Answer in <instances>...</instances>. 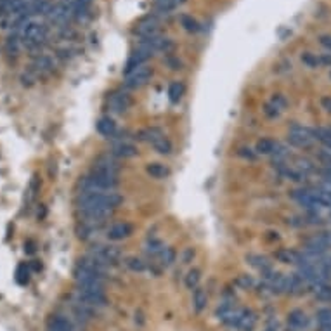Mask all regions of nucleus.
Segmentation results:
<instances>
[{
	"label": "nucleus",
	"mask_w": 331,
	"mask_h": 331,
	"mask_svg": "<svg viewBox=\"0 0 331 331\" xmlns=\"http://www.w3.org/2000/svg\"><path fill=\"white\" fill-rule=\"evenodd\" d=\"M123 198L120 193H103V191L81 189L78 194V210L81 213V222L89 225L103 224L108 217L122 205Z\"/></svg>",
	"instance_id": "obj_1"
},
{
	"label": "nucleus",
	"mask_w": 331,
	"mask_h": 331,
	"mask_svg": "<svg viewBox=\"0 0 331 331\" xmlns=\"http://www.w3.org/2000/svg\"><path fill=\"white\" fill-rule=\"evenodd\" d=\"M75 302H78V303H81V305L96 310V309H103V307H106L108 298H106L104 290H96V288H76Z\"/></svg>",
	"instance_id": "obj_2"
},
{
	"label": "nucleus",
	"mask_w": 331,
	"mask_h": 331,
	"mask_svg": "<svg viewBox=\"0 0 331 331\" xmlns=\"http://www.w3.org/2000/svg\"><path fill=\"white\" fill-rule=\"evenodd\" d=\"M288 142H290V146L298 147V149H309L315 142L314 128L293 123V125L288 128Z\"/></svg>",
	"instance_id": "obj_3"
},
{
	"label": "nucleus",
	"mask_w": 331,
	"mask_h": 331,
	"mask_svg": "<svg viewBox=\"0 0 331 331\" xmlns=\"http://www.w3.org/2000/svg\"><path fill=\"white\" fill-rule=\"evenodd\" d=\"M139 139L149 142L159 154H170L174 149L172 142L165 137V134L159 128H146V130L139 132Z\"/></svg>",
	"instance_id": "obj_4"
},
{
	"label": "nucleus",
	"mask_w": 331,
	"mask_h": 331,
	"mask_svg": "<svg viewBox=\"0 0 331 331\" xmlns=\"http://www.w3.org/2000/svg\"><path fill=\"white\" fill-rule=\"evenodd\" d=\"M92 259L96 262H99L101 266L108 267L111 264H116L122 257V252H120L118 246H111V244H99V246H94V250L91 252Z\"/></svg>",
	"instance_id": "obj_5"
},
{
	"label": "nucleus",
	"mask_w": 331,
	"mask_h": 331,
	"mask_svg": "<svg viewBox=\"0 0 331 331\" xmlns=\"http://www.w3.org/2000/svg\"><path fill=\"white\" fill-rule=\"evenodd\" d=\"M243 312H244V309H239V307H236L234 303H231V302H224V303H220V307L217 309V317H219L225 326L237 329V324H239L241 317H243Z\"/></svg>",
	"instance_id": "obj_6"
},
{
	"label": "nucleus",
	"mask_w": 331,
	"mask_h": 331,
	"mask_svg": "<svg viewBox=\"0 0 331 331\" xmlns=\"http://www.w3.org/2000/svg\"><path fill=\"white\" fill-rule=\"evenodd\" d=\"M291 198H293L295 201H297L298 206H302L305 212L309 213H317L321 212V205L317 203V200L314 198V194L310 193V189H295L291 191Z\"/></svg>",
	"instance_id": "obj_7"
},
{
	"label": "nucleus",
	"mask_w": 331,
	"mask_h": 331,
	"mask_svg": "<svg viewBox=\"0 0 331 331\" xmlns=\"http://www.w3.org/2000/svg\"><path fill=\"white\" fill-rule=\"evenodd\" d=\"M151 75H153V69L149 66L142 64L139 68L132 69L130 73L125 75V87L127 89H141L142 85H146L149 81Z\"/></svg>",
	"instance_id": "obj_8"
},
{
	"label": "nucleus",
	"mask_w": 331,
	"mask_h": 331,
	"mask_svg": "<svg viewBox=\"0 0 331 331\" xmlns=\"http://www.w3.org/2000/svg\"><path fill=\"white\" fill-rule=\"evenodd\" d=\"M45 33H47V30L42 23L28 21L23 28V40L26 45H38L45 38Z\"/></svg>",
	"instance_id": "obj_9"
},
{
	"label": "nucleus",
	"mask_w": 331,
	"mask_h": 331,
	"mask_svg": "<svg viewBox=\"0 0 331 331\" xmlns=\"http://www.w3.org/2000/svg\"><path fill=\"white\" fill-rule=\"evenodd\" d=\"M274 169L283 179L291 181V182H297V184H302V182H305V179H307V175L303 174L302 170H298L295 165H291V163H286V161L274 163Z\"/></svg>",
	"instance_id": "obj_10"
},
{
	"label": "nucleus",
	"mask_w": 331,
	"mask_h": 331,
	"mask_svg": "<svg viewBox=\"0 0 331 331\" xmlns=\"http://www.w3.org/2000/svg\"><path fill=\"white\" fill-rule=\"evenodd\" d=\"M310 328V317L305 310L293 309L288 314V331H307Z\"/></svg>",
	"instance_id": "obj_11"
},
{
	"label": "nucleus",
	"mask_w": 331,
	"mask_h": 331,
	"mask_svg": "<svg viewBox=\"0 0 331 331\" xmlns=\"http://www.w3.org/2000/svg\"><path fill=\"white\" fill-rule=\"evenodd\" d=\"M111 154L116 158H134L137 154V147L130 141H127V139L115 137L111 146Z\"/></svg>",
	"instance_id": "obj_12"
},
{
	"label": "nucleus",
	"mask_w": 331,
	"mask_h": 331,
	"mask_svg": "<svg viewBox=\"0 0 331 331\" xmlns=\"http://www.w3.org/2000/svg\"><path fill=\"white\" fill-rule=\"evenodd\" d=\"M151 57V54L147 52V50H144L141 47H137V50H134V52L130 54V57L127 59V64H125V75L127 73H130L132 69L139 68V66L146 64V61Z\"/></svg>",
	"instance_id": "obj_13"
},
{
	"label": "nucleus",
	"mask_w": 331,
	"mask_h": 331,
	"mask_svg": "<svg viewBox=\"0 0 331 331\" xmlns=\"http://www.w3.org/2000/svg\"><path fill=\"white\" fill-rule=\"evenodd\" d=\"M132 104V99L127 92H115L110 97V106L115 113H125Z\"/></svg>",
	"instance_id": "obj_14"
},
{
	"label": "nucleus",
	"mask_w": 331,
	"mask_h": 331,
	"mask_svg": "<svg viewBox=\"0 0 331 331\" xmlns=\"http://www.w3.org/2000/svg\"><path fill=\"white\" fill-rule=\"evenodd\" d=\"M97 132H99L103 137L106 139H115L116 137V132H118V128H116V123L115 120L110 118V116H103V118L97 120Z\"/></svg>",
	"instance_id": "obj_15"
},
{
	"label": "nucleus",
	"mask_w": 331,
	"mask_h": 331,
	"mask_svg": "<svg viewBox=\"0 0 331 331\" xmlns=\"http://www.w3.org/2000/svg\"><path fill=\"white\" fill-rule=\"evenodd\" d=\"M132 225L128 224V222H118V224L111 225L110 231H108V237H110L111 241H120V239H125L132 234Z\"/></svg>",
	"instance_id": "obj_16"
},
{
	"label": "nucleus",
	"mask_w": 331,
	"mask_h": 331,
	"mask_svg": "<svg viewBox=\"0 0 331 331\" xmlns=\"http://www.w3.org/2000/svg\"><path fill=\"white\" fill-rule=\"evenodd\" d=\"M158 33V19L156 16H146L141 23L137 25V35L141 38L149 37V35Z\"/></svg>",
	"instance_id": "obj_17"
},
{
	"label": "nucleus",
	"mask_w": 331,
	"mask_h": 331,
	"mask_svg": "<svg viewBox=\"0 0 331 331\" xmlns=\"http://www.w3.org/2000/svg\"><path fill=\"white\" fill-rule=\"evenodd\" d=\"M47 329H56V331H75V326L69 321L68 317L61 314H54L50 315L49 322H47Z\"/></svg>",
	"instance_id": "obj_18"
},
{
	"label": "nucleus",
	"mask_w": 331,
	"mask_h": 331,
	"mask_svg": "<svg viewBox=\"0 0 331 331\" xmlns=\"http://www.w3.org/2000/svg\"><path fill=\"white\" fill-rule=\"evenodd\" d=\"M246 262L250 264L252 267H255L260 274H264V272H267V271H271L272 269V264L269 262L267 257L257 255V253H250V255H246Z\"/></svg>",
	"instance_id": "obj_19"
},
{
	"label": "nucleus",
	"mask_w": 331,
	"mask_h": 331,
	"mask_svg": "<svg viewBox=\"0 0 331 331\" xmlns=\"http://www.w3.org/2000/svg\"><path fill=\"white\" fill-rule=\"evenodd\" d=\"M278 146H279V142L272 141V139H269V137H264V139H260V141L257 142L255 151H257V154H264V156H274Z\"/></svg>",
	"instance_id": "obj_20"
},
{
	"label": "nucleus",
	"mask_w": 331,
	"mask_h": 331,
	"mask_svg": "<svg viewBox=\"0 0 331 331\" xmlns=\"http://www.w3.org/2000/svg\"><path fill=\"white\" fill-rule=\"evenodd\" d=\"M206 303H208V295L203 288H194L193 290V307H194V312L196 314H201L203 310L206 309Z\"/></svg>",
	"instance_id": "obj_21"
},
{
	"label": "nucleus",
	"mask_w": 331,
	"mask_h": 331,
	"mask_svg": "<svg viewBox=\"0 0 331 331\" xmlns=\"http://www.w3.org/2000/svg\"><path fill=\"white\" fill-rule=\"evenodd\" d=\"M276 259L283 264H293V266H297L300 262V252L290 250V248H281V250L276 252Z\"/></svg>",
	"instance_id": "obj_22"
},
{
	"label": "nucleus",
	"mask_w": 331,
	"mask_h": 331,
	"mask_svg": "<svg viewBox=\"0 0 331 331\" xmlns=\"http://www.w3.org/2000/svg\"><path fill=\"white\" fill-rule=\"evenodd\" d=\"M257 324V314L252 312L250 309H244L243 317H241L239 324H237V329L241 331H252Z\"/></svg>",
	"instance_id": "obj_23"
},
{
	"label": "nucleus",
	"mask_w": 331,
	"mask_h": 331,
	"mask_svg": "<svg viewBox=\"0 0 331 331\" xmlns=\"http://www.w3.org/2000/svg\"><path fill=\"white\" fill-rule=\"evenodd\" d=\"M314 139L322 144V147H331V128L317 127L314 128Z\"/></svg>",
	"instance_id": "obj_24"
},
{
	"label": "nucleus",
	"mask_w": 331,
	"mask_h": 331,
	"mask_svg": "<svg viewBox=\"0 0 331 331\" xmlns=\"http://www.w3.org/2000/svg\"><path fill=\"white\" fill-rule=\"evenodd\" d=\"M146 170L153 179H165V177H169V174H170V170L167 169L163 163H149Z\"/></svg>",
	"instance_id": "obj_25"
},
{
	"label": "nucleus",
	"mask_w": 331,
	"mask_h": 331,
	"mask_svg": "<svg viewBox=\"0 0 331 331\" xmlns=\"http://www.w3.org/2000/svg\"><path fill=\"white\" fill-rule=\"evenodd\" d=\"M314 298L319 300V302L324 303H331V284H322V286L314 288Z\"/></svg>",
	"instance_id": "obj_26"
},
{
	"label": "nucleus",
	"mask_w": 331,
	"mask_h": 331,
	"mask_svg": "<svg viewBox=\"0 0 331 331\" xmlns=\"http://www.w3.org/2000/svg\"><path fill=\"white\" fill-rule=\"evenodd\" d=\"M158 257H159V264H161V267H170L175 262V259H177V252L170 246H165V250L159 253Z\"/></svg>",
	"instance_id": "obj_27"
},
{
	"label": "nucleus",
	"mask_w": 331,
	"mask_h": 331,
	"mask_svg": "<svg viewBox=\"0 0 331 331\" xmlns=\"http://www.w3.org/2000/svg\"><path fill=\"white\" fill-rule=\"evenodd\" d=\"M181 26L189 33L200 32V23H198L193 16H188V14H182L181 16Z\"/></svg>",
	"instance_id": "obj_28"
},
{
	"label": "nucleus",
	"mask_w": 331,
	"mask_h": 331,
	"mask_svg": "<svg viewBox=\"0 0 331 331\" xmlns=\"http://www.w3.org/2000/svg\"><path fill=\"white\" fill-rule=\"evenodd\" d=\"M182 96H184V84H181V81L170 84V87H169L170 101H172V103H179V101L182 99Z\"/></svg>",
	"instance_id": "obj_29"
},
{
	"label": "nucleus",
	"mask_w": 331,
	"mask_h": 331,
	"mask_svg": "<svg viewBox=\"0 0 331 331\" xmlns=\"http://www.w3.org/2000/svg\"><path fill=\"white\" fill-rule=\"evenodd\" d=\"M163 250H165V244H163L161 239H158V237H149L146 243V252L149 253V255H159Z\"/></svg>",
	"instance_id": "obj_30"
},
{
	"label": "nucleus",
	"mask_w": 331,
	"mask_h": 331,
	"mask_svg": "<svg viewBox=\"0 0 331 331\" xmlns=\"http://www.w3.org/2000/svg\"><path fill=\"white\" fill-rule=\"evenodd\" d=\"M302 63L307 66V68H319L321 64V57L314 52H303L302 54Z\"/></svg>",
	"instance_id": "obj_31"
},
{
	"label": "nucleus",
	"mask_w": 331,
	"mask_h": 331,
	"mask_svg": "<svg viewBox=\"0 0 331 331\" xmlns=\"http://www.w3.org/2000/svg\"><path fill=\"white\" fill-rule=\"evenodd\" d=\"M293 165L297 167L298 170H302V172L305 174V175H309V174H314V172H315L314 163L310 161V159H307V158H297V159H295Z\"/></svg>",
	"instance_id": "obj_32"
},
{
	"label": "nucleus",
	"mask_w": 331,
	"mask_h": 331,
	"mask_svg": "<svg viewBox=\"0 0 331 331\" xmlns=\"http://www.w3.org/2000/svg\"><path fill=\"white\" fill-rule=\"evenodd\" d=\"M200 279H201V272L198 271V269H191V271L188 272V276H186V286H188V290L198 288Z\"/></svg>",
	"instance_id": "obj_33"
},
{
	"label": "nucleus",
	"mask_w": 331,
	"mask_h": 331,
	"mask_svg": "<svg viewBox=\"0 0 331 331\" xmlns=\"http://www.w3.org/2000/svg\"><path fill=\"white\" fill-rule=\"evenodd\" d=\"M236 286L241 288V290H253L257 284L250 274H241V276H237V279H236Z\"/></svg>",
	"instance_id": "obj_34"
},
{
	"label": "nucleus",
	"mask_w": 331,
	"mask_h": 331,
	"mask_svg": "<svg viewBox=\"0 0 331 331\" xmlns=\"http://www.w3.org/2000/svg\"><path fill=\"white\" fill-rule=\"evenodd\" d=\"M16 281L19 284H26L30 281V267L26 264H21L18 269H16Z\"/></svg>",
	"instance_id": "obj_35"
},
{
	"label": "nucleus",
	"mask_w": 331,
	"mask_h": 331,
	"mask_svg": "<svg viewBox=\"0 0 331 331\" xmlns=\"http://www.w3.org/2000/svg\"><path fill=\"white\" fill-rule=\"evenodd\" d=\"M127 267L130 269V271L134 272H144L146 271V262H142L141 259H137V257H130V259H127Z\"/></svg>",
	"instance_id": "obj_36"
},
{
	"label": "nucleus",
	"mask_w": 331,
	"mask_h": 331,
	"mask_svg": "<svg viewBox=\"0 0 331 331\" xmlns=\"http://www.w3.org/2000/svg\"><path fill=\"white\" fill-rule=\"evenodd\" d=\"M271 103L274 104L276 108H279L281 111H284L288 108V99L283 94H274L271 97Z\"/></svg>",
	"instance_id": "obj_37"
},
{
	"label": "nucleus",
	"mask_w": 331,
	"mask_h": 331,
	"mask_svg": "<svg viewBox=\"0 0 331 331\" xmlns=\"http://www.w3.org/2000/svg\"><path fill=\"white\" fill-rule=\"evenodd\" d=\"M317 158L319 161H322L326 167H331V147H321L317 151Z\"/></svg>",
	"instance_id": "obj_38"
},
{
	"label": "nucleus",
	"mask_w": 331,
	"mask_h": 331,
	"mask_svg": "<svg viewBox=\"0 0 331 331\" xmlns=\"http://www.w3.org/2000/svg\"><path fill=\"white\" fill-rule=\"evenodd\" d=\"M264 115H266L267 118H278V116L281 115V110H279V108H276L274 104L269 101L266 106H264Z\"/></svg>",
	"instance_id": "obj_39"
},
{
	"label": "nucleus",
	"mask_w": 331,
	"mask_h": 331,
	"mask_svg": "<svg viewBox=\"0 0 331 331\" xmlns=\"http://www.w3.org/2000/svg\"><path fill=\"white\" fill-rule=\"evenodd\" d=\"M38 188H40V184H38V179H37V177H33V179H32V182H30L28 191H26V194H28V201H33V198H35V194H37Z\"/></svg>",
	"instance_id": "obj_40"
},
{
	"label": "nucleus",
	"mask_w": 331,
	"mask_h": 331,
	"mask_svg": "<svg viewBox=\"0 0 331 331\" xmlns=\"http://www.w3.org/2000/svg\"><path fill=\"white\" fill-rule=\"evenodd\" d=\"M237 153H239V156H243V158H246V159H252V161L257 158V151L250 149V147H241Z\"/></svg>",
	"instance_id": "obj_41"
},
{
	"label": "nucleus",
	"mask_w": 331,
	"mask_h": 331,
	"mask_svg": "<svg viewBox=\"0 0 331 331\" xmlns=\"http://www.w3.org/2000/svg\"><path fill=\"white\" fill-rule=\"evenodd\" d=\"M319 44L326 49V52L331 54V35H321L319 37Z\"/></svg>",
	"instance_id": "obj_42"
},
{
	"label": "nucleus",
	"mask_w": 331,
	"mask_h": 331,
	"mask_svg": "<svg viewBox=\"0 0 331 331\" xmlns=\"http://www.w3.org/2000/svg\"><path fill=\"white\" fill-rule=\"evenodd\" d=\"M321 172V177H322V184L329 186L331 188V169H328V167H324L322 170H319Z\"/></svg>",
	"instance_id": "obj_43"
},
{
	"label": "nucleus",
	"mask_w": 331,
	"mask_h": 331,
	"mask_svg": "<svg viewBox=\"0 0 331 331\" xmlns=\"http://www.w3.org/2000/svg\"><path fill=\"white\" fill-rule=\"evenodd\" d=\"M321 108L328 113V115H331V96H322L321 97Z\"/></svg>",
	"instance_id": "obj_44"
},
{
	"label": "nucleus",
	"mask_w": 331,
	"mask_h": 331,
	"mask_svg": "<svg viewBox=\"0 0 331 331\" xmlns=\"http://www.w3.org/2000/svg\"><path fill=\"white\" fill-rule=\"evenodd\" d=\"M262 331H279V326H278V321H274V319H271V321L266 324V328Z\"/></svg>",
	"instance_id": "obj_45"
},
{
	"label": "nucleus",
	"mask_w": 331,
	"mask_h": 331,
	"mask_svg": "<svg viewBox=\"0 0 331 331\" xmlns=\"http://www.w3.org/2000/svg\"><path fill=\"white\" fill-rule=\"evenodd\" d=\"M319 57H321V64L322 66H329V68H331V54L329 52L319 54Z\"/></svg>",
	"instance_id": "obj_46"
},
{
	"label": "nucleus",
	"mask_w": 331,
	"mask_h": 331,
	"mask_svg": "<svg viewBox=\"0 0 331 331\" xmlns=\"http://www.w3.org/2000/svg\"><path fill=\"white\" fill-rule=\"evenodd\" d=\"M25 252L26 253H35V243L32 239L25 241Z\"/></svg>",
	"instance_id": "obj_47"
},
{
	"label": "nucleus",
	"mask_w": 331,
	"mask_h": 331,
	"mask_svg": "<svg viewBox=\"0 0 331 331\" xmlns=\"http://www.w3.org/2000/svg\"><path fill=\"white\" fill-rule=\"evenodd\" d=\"M193 255H194V252L191 250V248H189V250H186V253H184V262L188 264V262H189V259H191V257H193Z\"/></svg>",
	"instance_id": "obj_48"
},
{
	"label": "nucleus",
	"mask_w": 331,
	"mask_h": 331,
	"mask_svg": "<svg viewBox=\"0 0 331 331\" xmlns=\"http://www.w3.org/2000/svg\"><path fill=\"white\" fill-rule=\"evenodd\" d=\"M329 80H331V71H329Z\"/></svg>",
	"instance_id": "obj_49"
},
{
	"label": "nucleus",
	"mask_w": 331,
	"mask_h": 331,
	"mask_svg": "<svg viewBox=\"0 0 331 331\" xmlns=\"http://www.w3.org/2000/svg\"><path fill=\"white\" fill-rule=\"evenodd\" d=\"M328 169H331V167H328Z\"/></svg>",
	"instance_id": "obj_50"
}]
</instances>
